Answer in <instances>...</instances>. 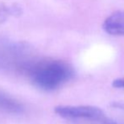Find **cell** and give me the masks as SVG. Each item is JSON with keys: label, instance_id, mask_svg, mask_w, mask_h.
<instances>
[{"label": "cell", "instance_id": "obj_2", "mask_svg": "<svg viewBox=\"0 0 124 124\" xmlns=\"http://www.w3.org/2000/svg\"><path fill=\"white\" fill-rule=\"evenodd\" d=\"M54 111L56 114L66 119L87 120L98 124H116L114 120L108 117L101 108L95 106H59Z\"/></svg>", "mask_w": 124, "mask_h": 124}, {"label": "cell", "instance_id": "obj_1", "mask_svg": "<svg viewBox=\"0 0 124 124\" xmlns=\"http://www.w3.org/2000/svg\"><path fill=\"white\" fill-rule=\"evenodd\" d=\"M73 67L59 59H44L31 66L30 79L39 89L46 91L56 90L74 77Z\"/></svg>", "mask_w": 124, "mask_h": 124}, {"label": "cell", "instance_id": "obj_4", "mask_svg": "<svg viewBox=\"0 0 124 124\" xmlns=\"http://www.w3.org/2000/svg\"><path fill=\"white\" fill-rule=\"evenodd\" d=\"M24 105L6 92L0 90V111L6 113H21L24 111Z\"/></svg>", "mask_w": 124, "mask_h": 124}, {"label": "cell", "instance_id": "obj_6", "mask_svg": "<svg viewBox=\"0 0 124 124\" xmlns=\"http://www.w3.org/2000/svg\"><path fill=\"white\" fill-rule=\"evenodd\" d=\"M111 107L124 111V102H111Z\"/></svg>", "mask_w": 124, "mask_h": 124}, {"label": "cell", "instance_id": "obj_3", "mask_svg": "<svg viewBox=\"0 0 124 124\" xmlns=\"http://www.w3.org/2000/svg\"><path fill=\"white\" fill-rule=\"evenodd\" d=\"M102 28L111 36H124V11L111 14L104 20Z\"/></svg>", "mask_w": 124, "mask_h": 124}, {"label": "cell", "instance_id": "obj_5", "mask_svg": "<svg viewBox=\"0 0 124 124\" xmlns=\"http://www.w3.org/2000/svg\"><path fill=\"white\" fill-rule=\"evenodd\" d=\"M112 86L115 88L124 89V78H116L112 82Z\"/></svg>", "mask_w": 124, "mask_h": 124}]
</instances>
